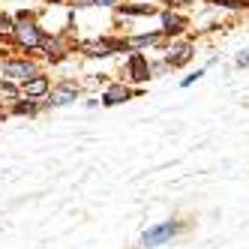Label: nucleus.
<instances>
[{
	"label": "nucleus",
	"mask_w": 249,
	"mask_h": 249,
	"mask_svg": "<svg viewBox=\"0 0 249 249\" xmlns=\"http://www.w3.org/2000/svg\"><path fill=\"white\" fill-rule=\"evenodd\" d=\"M177 234V222H159V225H150L144 234H141V243H144L147 249H153V246H162V243H168L171 237Z\"/></svg>",
	"instance_id": "1"
},
{
	"label": "nucleus",
	"mask_w": 249,
	"mask_h": 249,
	"mask_svg": "<svg viewBox=\"0 0 249 249\" xmlns=\"http://www.w3.org/2000/svg\"><path fill=\"white\" fill-rule=\"evenodd\" d=\"M15 30V42H18L21 48H27V51H33V48H39L42 45V33H39V27L33 24V21H21L18 27H12Z\"/></svg>",
	"instance_id": "2"
},
{
	"label": "nucleus",
	"mask_w": 249,
	"mask_h": 249,
	"mask_svg": "<svg viewBox=\"0 0 249 249\" xmlns=\"http://www.w3.org/2000/svg\"><path fill=\"white\" fill-rule=\"evenodd\" d=\"M3 75L6 78H30V75H36V66L30 60H12V63H3Z\"/></svg>",
	"instance_id": "3"
},
{
	"label": "nucleus",
	"mask_w": 249,
	"mask_h": 249,
	"mask_svg": "<svg viewBox=\"0 0 249 249\" xmlns=\"http://www.w3.org/2000/svg\"><path fill=\"white\" fill-rule=\"evenodd\" d=\"M126 72H129L132 81H147V78H150L147 57H144V54H132V57H129V66H126Z\"/></svg>",
	"instance_id": "4"
},
{
	"label": "nucleus",
	"mask_w": 249,
	"mask_h": 249,
	"mask_svg": "<svg viewBox=\"0 0 249 249\" xmlns=\"http://www.w3.org/2000/svg\"><path fill=\"white\" fill-rule=\"evenodd\" d=\"M75 96H78V87H75V84H60L57 90H51L48 105H54V108H57V105H69Z\"/></svg>",
	"instance_id": "5"
},
{
	"label": "nucleus",
	"mask_w": 249,
	"mask_h": 249,
	"mask_svg": "<svg viewBox=\"0 0 249 249\" xmlns=\"http://www.w3.org/2000/svg\"><path fill=\"white\" fill-rule=\"evenodd\" d=\"M24 93H27L30 99L45 96V93H48V78H45V75H30V78H24Z\"/></svg>",
	"instance_id": "6"
},
{
	"label": "nucleus",
	"mask_w": 249,
	"mask_h": 249,
	"mask_svg": "<svg viewBox=\"0 0 249 249\" xmlns=\"http://www.w3.org/2000/svg\"><path fill=\"white\" fill-rule=\"evenodd\" d=\"M192 60V42H180V45H174L168 51V63L171 66H186Z\"/></svg>",
	"instance_id": "7"
},
{
	"label": "nucleus",
	"mask_w": 249,
	"mask_h": 249,
	"mask_svg": "<svg viewBox=\"0 0 249 249\" xmlns=\"http://www.w3.org/2000/svg\"><path fill=\"white\" fill-rule=\"evenodd\" d=\"M126 99H129V90H126L123 84H114L111 90L102 96V102H105V105H120V102H126Z\"/></svg>",
	"instance_id": "8"
},
{
	"label": "nucleus",
	"mask_w": 249,
	"mask_h": 249,
	"mask_svg": "<svg viewBox=\"0 0 249 249\" xmlns=\"http://www.w3.org/2000/svg\"><path fill=\"white\" fill-rule=\"evenodd\" d=\"M162 24H165L162 30H165L168 36H171V33H180V30L186 27V18H180V15H171V12H165V15H162Z\"/></svg>",
	"instance_id": "9"
},
{
	"label": "nucleus",
	"mask_w": 249,
	"mask_h": 249,
	"mask_svg": "<svg viewBox=\"0 0 249 249\" xmlns=\"http://www.w3.org/2000/svg\"><path fill=\"white\" fill-rule=\"evenodd\" d=\"M159 39V33H147V36H135V39H123L126 48H144V45H153Z\"/></svg>",
	"instance_id": "10"
},
{
	"label": "nucleus",
	"mask_w": 249,
	"mask_h": 249,
	"mask_svg": "<svg viewBox=\"0 0 249 249\" xmlns=\"http://www.w3.org/2000/svg\"><path fill=\"white\" fill-rule=\"evenodd\" d=\"M123 6V12H129V15H153L156 9L153 6H147V3H141V6H129V3H120Z\"/></svg>",
	"instance_id": "11"
},
{
	"label": "nucleus",
	"mask_w": 249,
	"mask_h": 249,
	"mask_svg": "<svg viewBox=\"0 0 249 249\" xmlns=\"http://www.w3.org/2000/svg\"><path fill=\"white\" fill-rule=\"evenodd\" d=\"M36 111V105H33V99L27 96V102H15V114H33Z\"/></svg>",
	"instance_id": "12"
},
{
	"label": "nucleus",
	"mask_w": 249,
	"mask_h": 249,
	"mask_svg": "<svg viewBox=\"0 0 249 249\" xmlns=\"http://www.w3.org/2000/svg\"><path fill=\"white\" fill-rule=\"evenodd\" d=\"M0 96H6V99H15V96H18V90H15V87H12L9 81H3V84H0Z\"/></svg>",
	"instance_id": "13"
},
{
	"label": "nucleus",
	"mask_w": 249,
	"mask_h": 249,
	"mask_svg": "<svg viewBox=\"0 0 249 249\" xmlns=\"http://www.w3.org/2000/svg\"><path fill=\"white\" fill-rule=\"evenodd\" d=\"M213 3H219V6H228V9H237V6H243V0H213Z\"/></svg>",
	"instance_id": "14"
},
{
	"label": "nucleus",
	"mask_w": 249,
	"mask_h": 249,
	"mask_svg": "<svg viewBox=\"0 0 249 249\" xmlns=\"http://www.w3.org/2000/svg\"><path fill=\"white\" fill-rule=\"evenodd\" d=\"M0 30H12V18H9V15H0Z\"/></svg>",
	"instance_id": "15"
},
{
	"label": "nucleus",
	"mask_w": 249,
	"mask_h": 249,
	"mask_svg": "<svg viewBox=\"0 0 249 249\" xmlns=\"http://www.w3.org/2000/svg\"><path fill=\"white\" fill-rule=\"evenodd\" d=\"M237 66H249V51H240L237 54Z\"/></svg>",
	"instance_id": "16"
},
{
	"label": "nucleus",
	"mask_w": 249,
	"mask_h": 249,
	"mask_svg": "<svg viewBox=\"0 0 249 249\" xmlns=\"http://www.w3.org/2000/svg\"><path fill=\"white\" fill-rule=\"evenodd\" d=\"M168 6H186V0H165Z\"/></svg>",
	"instance_id": "17"
},
{
	"label": "nucleus",
	"mask_w": 249,
	"mask_h": 249,
	"mask_svg": "<svg viewBox=\"0 0 249 249\" xmlns=\"http://www.w3.org/2000/svg\"><path fill=\"white\" fill-rule=\"evenodd\" d=\"M72 3H75V6H90L93 0H72Z\"/></svg>",
	"instance_id": "18"
},
{
	"label": "nucleus",
	"mask_w": 249,
	"mask_h": 249,
	"mask_svg": "<svg viewBox=\"0 0 249 249\" xmlns=\"http://www.w3.org/2000/svg\"><path fill=\"white\" fill-rule=\"evenodd\" d=\"M48 3H60V0H48Z\"/></svg>",
	"instance_id": "19"
}]
</instances>
